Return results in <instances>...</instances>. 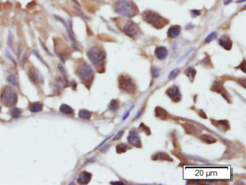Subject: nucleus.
<instances>
[{
    "label": "nucleus",
    "instance_id": "nucleus-32",
    "mask_svg": "<svg viewBox=\"0 0 246 185\" xmlns=\"http://www.w3.org/2000/svg\"><path fill=\"white\" fill-rule=\"evenodd\" d=\"M160 68L158 67H153L152 69V76L154 78H157L160 76Z\"/></svg>",
    "mask_w": 246,
    "mask_h": 185
},
{
    "label": "nucleus",
    "instance_id": "nucleus-19",
    "mask_svg": "<svg viewBox=\"0 0 246 185\" xmlns=\"http://www.w3.org/2000/svg\"><path fill=\"white\" fill-rule=\"evenodd\" d=\"M43 110V105L41 102H34L29 106V110L33 113H38Z\"/></svg>",
    "mask_w": 246,
    "mask_h": 185
},
{
    "label": "nucleus",
    "instance_id": "nucleus-44",
    "mask_svg": "<svg viewBox=\"0 0 246 185\" xmlns=\"http://www.w3.org/2000/svg\"><path fill=\"white\" fill-rule=\"evenodd\" d=\"M245 2V0H241V1H237V3H240V2Z\"/></svg>",
    "mask_w": 246,
    "mask_h": 185
},
{
    "label": "nucleus",
    "instance_id": "nucleus-27",
    "mask_svg": "<svg viewBox=\"0 0 246 185\" xmlns=\"http://www.w3.org/2000/svg\"><path fill=\"white\" fill-rule=\"evenodd\" d=\"M10 115L14 118H18L22 114V110L19 108H12L9 112Z\"/></svg>",
    "mask_w": 246,
    "mask_h": 185
},
{
    "label": "nucleus",
    "instance_id": "nucleus-10",
    "mask_svg": "<svg viewBox=\"0 0 246 185\" xmlns=\"http://www.w3.org/2000/svg\"><path fill=\"white\" fill-rule=\"evenodd\" d=\"M218 43H219L220 46H222V48L227 51H230L233 46V41L227 35H222L218 40Z\"/></svg>",
    "mask_w": 246,
    "mask_h": 185
},
{
    "label": "nucleus",
    "instance_id": "nucleus-16",
    "mask_svg": "<svg viewBox=\"0 0 246 185\" xmlns=\"http://www.w3.org/2000/svg\"><path fill=\"white\" fill-rule=\"evenodd\" d=\"M152 159L155 161H172L173 159L170 158V156H168L167 153H157L156 154L154 155V156L152 157Z\"/></svg>",
    "mask_w": 246,
    "mask_h": 185
},
{
    "label": "nucleus",
    "instance_id": "nucleus-39",
    "mask_svg": "<svg viewBox=\"0 0 246 185\" xmlns=\"http://www.w3.org/2000/svg\"><path fill=\"white\" fill-rule=\"evenodd\" d=\"M199 116H201V117H202L203 118H206V114L204 113L203 111H202L201 110H200V113H199Z\"/></svg>",
    "mask_w": 246,
    "mask_h": 185
},
{
    "label": "nucleus",
    "instance_id": "nucleus-31",
    "mask_svg": "<svg viewBox=\"0 0 246 185\" xmlns=\"http://www.w3.org/2000/svg\"><path fill=\"white\" fill-rule=\"evenodd\" d=\"M7 80H8V82L11 84L12 86L16 85V84H17L16 79H15V77L12 75V74H10V75L7 77Z\"/></svg>",
    "mask_w": 246,
    "mask_h": 185
},
{
    "label": "nucleus",
    "instance_id": "nucleus-17",
    "mask_svg": "<svg viewBox=\"0 0 246 185\" xmlns=\"http://www.w3.org/2000/svg\"><path fill=\"white\" fill-rule=\"evenodd\" d=\"M184 128L186 133H188V134H196V133H198L199 132V130H198V127L192 125V124H186L184 125Z\"/></svg>",
    "mask_w": 246,
    "mask_h": 185
},
{
    "label": "nucleus",
    "instance_id": "nucleus-23",
    "mask_svg": "<svg viewBox=\"0 0 246 185\" xmlns=\"http://www.w3.org/2000/svg\"><path fill=\"white\" fill-rule=\"evenodd\" d=\"M60 111L62 112V113L65 114V115H70L73 114V110H72V108L70 107V106L65 105V104H63V105H61Z\"/></svg>",
    "mask_w": 246,
    "mask_h": 185
},
{
    "label": "nucleus",
    "instance_id": "nucleus-42",
    "mask_svg": "<svg viewBox=\"0 0 246 185\" xmlns=\"http://www.w3.org/2000/svg\"><path fill=\"white\" fill-rule=\"evenodd\" d=\"M232 2H233V0H225V1H224V5H227L228 4L231 3Z\"/></svg>",
    "mask_w": 246,
    "mask_h": 185
},
{
    "label": "nucleus",
    "instance_id": "nucleus-2",
    "mask_svg": "<svg viewBox=\"0 0 246 185\" xmlns=\"http://www.w3.org/2000/svg\"><path fill=\"white\" fill-rule=\"evenodd\" d=\"M141 17L147 23L157 29H162L168 24V21L166 19L161 16L160 14L150 9L144 11L141 14Z\"/></svg>",
    "mask_w": 246,
    "mask_h": 185
},
{
    "label": "nucleus",
    "instance_id": "nucleus-45",
    "mask_svg": "<svg viewBox=\"0 0 246 185\" xmlns=\"http://www.w3.org/2000/svg\"><path fill=\"white\" fill-rule=\"evenodd\" d=\"M0 111H1V107H0Z\"/></svg>",
    "mask_w": 246,
    "mask_h": 185
},
{
    "label": "nucleus",
    "instance_id": "nucleus-33",
    "mask_svg": "<svg viewBox=\"0 0 246 185\" xmlns=\"http://www.w3.org/2000/svg\"><path fill=\"white\" fill-rule=\"evenodd\" d=\"M201 14V12L199 10H197V9H192L191 11V17H197L198 16H199Z\"/></svg>",
    "mask_w": 246,
    "mask_h": 185
},
{
    "label": "nucleus",
    "instance_id": "nucleus-41",
    "mask_svg": "<svg viewBox=\"0 0 246 185\" xmlns=\"http://www.w3.org/2000/svg\"><path fill=\"white\" fill-rule=\"evenodd\" d=\"M129 114H130V111H128L127 113L125 114L124 116L123 117V120H125L127 119V117L129 116Z\"/></svg>",
    "mask_w": 246,
    "mask_h": 185
},
{
    "label": "nucleus",
    "instance_id": "nucleus-37",
    "mask_svg": "<svg viewBox=\"0 0 246 185\" xmlns=\"http://www.w3.org/2000/svg\"><path fill=\"white\" fill-rule=\"evenodd\" d=\"M192 50H193V49L191 48V49H190V50H189V51H187V53H186V54H185V55H184V56H183V57H182V58H180V60H179V61H178V62H179V63H180V62H181V61H184V59H185V58H186V57H187V56H188V55H189V54H191V51H192Z\"/></svg>",
    "mask_w": 246,
    "mask_h": 185
},
{
    "label": "nucleus",
    "instance_id": "nucleus-36",
    "mask_svg": "<svg viewBox=\"0 0 246 185\" xmlns=\"http://www.w3.org/2000/svg\"><path fill=\"white\" fill-rule=\"evenodd\" d=\"M237 68H241V69L243 71V72H245V61L243 60V61L241 63V65L239 66H237Z\"/></svg>",
    "mask_w": 246,
    "mask_h": 185
},
{
    "label": "nucleus",
    "instance_id": "nucleus-21",
    "mask_svg": "<svg viewBox=\"0 0 246 185\" xmlns=\"http://www.w3.org/2000/svg\"><path fill=\"white\" fill-rule=\"evenodd\" d=\"M185 74L187 76V77H188L191 82H193L196 74V71L193 67H188L185 71Z\"/></svg>",
    "mask_w": 246,
    "mask_h": 185
},
{
    "label": "nucleus",
    "instance_id": "nucleus-7",
    "mask_svg": "<svg viewBox=\"0 0 246 185\" xmlns=\"http://www.w3.org/2000/svg\"><path fill=\"white\" fill-rule=\"evenodd\" d=\"M123 32L131 38H136L141 35L140 27L133 21H128L123 26Z\"/></svg>",
    "mask_w": 246,
    "mask_h": 185
},
{
    "label": "nucleus",
    "instance_id": "nucleus-20",
    "mask_svg": "<svg viewBox=\"0 0 246 185\" xmlns=\"http://www.w3.org/2000/svg\"><path fill=\"white\" fill-rule=\"evenodd\" d=\"M211 89L215 92L222 93V91H223V84L219 81H215L212 84Z\"/></svg>",
    "mask_w": 246,
    "mask_h": 185
},
{
    "label": "nucleus",
    "instance_id": "nucleus-29",
    "mask_svg": "<svg viewBox=\"0 0 246 185\" xmlns=\"http://www.w3.org/2000/svg\"><path fill=\"white\" fill-rule=\"evenodd\" d=\"M217 38V33L216 32H212L210 33L209 35H208V36L205 38V42L206 43H210L212 41H213L215 40V39Z\"/></svg>",
    "mask_w": 246,
    "mask_h": 185
},
{
    "label": "nucleus",
    "instance_id": "nucleus-15",
    "mask_svg": "<svg viewBox=\"0 0 246 185\" xmlns=\"http://www.w3.org/2000/svg\"><path fill=\"white\" fill-rule=\"evenodd\" d=\"M29 77H30L32 82H35V83H38V82H41V75L36 69H30V73H29Z\"/></svg>",
    "mask_w": 246,
    "mask_h": 185
},
{
    "label": "nucleus",
    "instance_id": "nucleus-40",
    "mask_svg": "<svg viewBox=\"0 0 246 185\" xmlns=\"http://www.w3.org/2000/svg\"><path fill=\"white\" fill-rule=\"evenodd\" d=\"M112 137H113V135H110V136H109V137H108V138H106L105 140H104V141H103V142H102L101 143H100V144L99 145H98V146L97 148H98V147H100V146H101V145H103V143H105V142H106V141H108V139H109V138H112Z\"/></svg>",
    "mask_w": 246,
    "mask_h": 185
},
{
    "label": "nucleus",
    "instance_id": "nucleus-25",
    "mask_svg": "<svg viewBox=\"0 0 246 185\" xmlns=\"http://www.w3.org/2000/svg\"><path fill=\"white\" fill-rule=\"evenodd\" d=\"M79 117L84 120H88L91 117V113L86 110H81L79 112Z\"/></svg>",
    "mask_w": 246,
    "mask_h": 185
},
{
    "label": "nucleus",
    "instance_id": "nucleus-22",
    "mask_svg": "<svg viewBox=\"0 0 246 185\" xmlns=\"http://www.w3.org/2000/svg\"><path fill=\"white\" fill-rule=\"evenodd\" d=\"M200 138L202 141H204V142L206 143H208V144H212V143L216 142V139L215 138H214L213 136H212V135H210L203 134L201 135Z\"/></svg>",
    "mask_w": 246,
    "mask_h": 185
},
{
    "label": "nucleus",
    "instance_id": "nucleus-11",
    "mask_svg": "<svg viewBox=\"0 0 246 185\" xmlns=\"http://www.w3.org/2000/svg\"><path fill=\"white\" fill-rule=\"evenodd\" d=\"M155 56L157 57L159 60H165L167 58L168 54V49L165 48V46H158L155 48Z\"/></svg>",
    "mask_w": 246,
    "mask_h": 185
},
{
    "label": "nucleus",
    "instance_id": "nucleus-8",
    "mask_svg": "<svg viewBox=\"0 0 246 185\" xmlns=\"http://www.w3.org/2000/svg\"><path fill=\"white\" fill-rule=\"evenodd\" d=\"M127 140L130 145L137 148L141 147V142L138 131H134V130L130 131L129 134L128 135Z\"/></svg>",
    "mask_w": 246,
    "mask_h": 185
},
{
    "label": "nucleus",
    "instance_id": "nucleus-13",
    "mask_svg": "<svg viewBox=\"0 0 246 185\" xmlns=\"http://www.w3.org/2000/svg\"><path fill=\"white\" fill-rule=\"evenodd\" d=\"M92 178V174L87 172H83L80 174L78 179L77 182L79 184H87L90 182Z\"/></svg>",
    "mask_w": 246,
    "mask_h": 185
},
{
    "label": "nucleus",
    "instance_id": "nucleus-43",
    "mask_svg": "<svg viewBox=\"0 0 246 185\" xmlns=\"http://www.w3.org/2000/svg\"><path fill=\"white\" fill-rule=\"evenodd\" d=\"M111 184H123V183L122 182H111Z\"/></svg>",
    "mask_w": 246,
    "mask_h": 185
},
{
    "label": "nucleus",
    "instance_id": "nucleus-5",
    "mask_svg": "<svg viewBox=\"0 0 246 185\" xmlns=\"http://www.w3.org/2000/svg\"><path fill=\"white\" fill-rule=\"evenodd\" d=\"M0 100L5 106L12 107L16 105L17 102V93L11 87L6 86L2 91Z\"/></svg>",
    "mask_w": 246,
    "mask_h": 185
},
{
    "label": "nucleus",
    "instance_id": "nucleus-6",
    "mask_svg": "<svg viewBox=\"0 0 246 185\" xmlns=\"http://www.w3.org/2000/svg\"><path fill=\"white\" fill-rule=\"evenodd\" d=\"M119 86L121 90L129 94H134L137 90V86L132 79L127 75H121L119 76Z\"/></svg>",
    "mask_w": 246,
    "mask_h": 185
},
{
    "label": "nucleus",
    "instance_id": "nucleus-38",
    "mask_svg": "<svg viewBox=\"0 0 246 185\" xmlns=\"http://www.w3.org/2000/svg\"><path fill=\"white\" fill-rule=\"evenodd\" d=\"M142 111H143V109H141L140 110H139L138 113H137V115H136L134 119H138V118L141 116V114H142Z\"/></svg>",
    "mask_w": 246,
    "mask_h": 185
},
{
    "label": "nucleus",
    "instance_id": "nucleus-24",
    "mask_svg": "<svg viewBox=\"0 0 246 185\" xmlns=\"http://www.w3.org/2000/svg\"><path fill=\"white\" fill-rule=\"evenodd\" d=\"M108 109L112 112H116L119 109V102L117 99H113L110 102V105L108 106Z\"/></svg>",
    "mask_w": 246,
    "mask_h": 185
},
{
    "label": "nucleus",
    "instance_id": "nucleus-26",
    "mask_svg": "<svg viewBox=\"0 0 246 185\" xmlns=\"http://www.w3.org/2000/svg\"><path fill=\"white\" fill-rule=\"evenodd\" d=\"M129 149V146L126 143H120L116 145V152L118 153H124Z\"/></svg>",
    "mask_w": 246,
    "mask_h": 185
},
{
    "label": "nucleus",
    "instance_id": "nucleus-30",
    "mask_svg": "<svg viewBox=\"0 0 246 185\" xmlns=\"http://www.w3.org/2000/svg\"><path fill=\"white\" fill-rule=\"evenodd\" d=\"M139 127L141 129V131L143 132H144L145 133H146L147 135H150L151 134V132H150V130L147 126L144 125V123H141L140 125H139Z\"/></svg>",
    "mask_w": 246,
    "mask_h": 185
},
{
    "label": "nucleus",
    "instance_id": "nucleus-35",
    "mask_svg": "<svg viewBox=\"0 0 246 185\" xmlns=\"http://www.w3.org/2000/svg\"><path fill=\"white\" fill-rule=\"evenodd\" d=\"M201 63H202V64L204 65V66H208V64H210L209 58V57H207V56L205 57V58L203 59V61H202Z\"/></svg>",
    "mask_w": 246,
    "mask_h": 185
},
{
    "label": "nucleus",
    "instance_id": "nucleus-9",
    "mask_svg": "<svg viewBox=\"0 0 246 185\" xmlns=\"http://www.w3.org/2000/svg\"><path fill=\"white\" fill-rule=\"evenodd\" d=\"M166 94L173 102H178L181 99V94L180 93L178 87L176 86H173L168 89Z\"/></svg>",
    "mask_w": 246,
    "mask_h": 185
},
{
    "label": "nucleus",
    "instance_id": "nucleus-18",
    "mask_svg": "<svg viewBox=\"0 0 246 185\" xmlns=\"http://www.w3.org/2000/svg\"><path fill=\"white\" fill-rule=\"evenodd\" d=\"M155 115H156V117H160V119L164 120L167 117H168V113L165 111V110L162 109V107H157L156 108H155Z\"/></svg>",
    "mask_w": 246,
    "mask_h": 185
},
{
    "label": "nucleus",
    "instance_id": "nucleus-14",
    "mask_svg": "<svg viewBox=\"0 0 246 185\" xmlns=\"http://www.w3.org/2000/svg\"><path fill=\"white\" fill-rule=\"evenodd\" d=\"M212 123L222 131L225 132L230 129V124L227 120H212Z\"/></svg>",
    "mask_w": 246,
    "mask_h": 185
},
{
    "label": "nucleus",
    "instance_id": "nucleus-28",
    "mask_svg": "<svg viewBox=\"0 0 246 185\" xmlns=\"http://www.w3.org/2000/svg\"><path fill=\"white\" fill-rule=\"evenodd\" d=\"M179 74H180V70H179L178 68H175V69L171 71V72H170V74H169V75H168L169 79H170V80L175 79H176L177 76L179 75Z\"/></svg>",
    "mask_w": 246,
    "mask_h": 185
},
{
    "label": "nucleus",
    "instance_id": "nucleus-3",
    "mask_svg": "<svg viewBox=\"0 0 246 185\" xmlns=\"http://www.w3.org/2000/svg\"><path fill=\"white\" fill-rule=\"evenodd\" d=\"M87 56L95 67L103 69L106 58L105 51L98 46H92L87 51Z\"/></svg>",
    "mask_w": 246,
    "mask_h": 185
},
{
    "label": "nucleus",
    "instance_id": "nucleus-4",
    "mask_svg": "<svg viewBox=\"0 0 246 185\" xmlns=\"http://www.w3.org/2000/svg\"><path fill=\"white\" fill-rule=\"evenodd\" d=\"M77 74L82 82L87 86L91 84L94 78V70L92 66L87 63H83L79 66L77 68Z\"/></svg>",
    "mask_w": 246,
    "mask_h": 185
},
{
    "label": "nucleus",
    "instance_id": "nucleus-1",
    "mask_svg": "<svg viewBox=\"0 0 246 185\" xmlns=\"http://www.w3.org/2000/svg\"><path fill=\"white\" fill-rule=\"evenodd\" d=\"M113 9L116 13L127 18H132L138 14L137 6L130 0H118L114 3Z\"/></svg>",
    "mask_w": 246,
    "mask_h": 185
},
{
    "label": "nucleus",
    "instance_id": "nucleus-12",
    "mask_svg": "<svg viewBox=\"0 0 246 185\" xmlns=\"http://www.w3.org/2000/svg\"><path fill=\"white\" fill-rule=\"evenodd\" d=\"M180 30L181 28L179 25H172L170 27L168 31V38L171 39L176 38L177 37L179 36L180 33Z\"/></svg>",
    "mask_w": 246,
    "mask_h": 185
},
{
    "label": "nucleus",
    "instance_id": "nucleus-34",
    "mask_svg": "<svg viewBox=\"0 0 246 185\" xmlns=\"http://www.w3.org/2000/svg\"><path fill=\"white\" fill-rule=\"evenodd\" d=\"M123 132H124L123 131H120L119 133H117L116 135V136L113 138V141H117V140L121 138L122 137V135H123Z\"/></svg>",
    "mask_w": 246,
    "mask_h": 185
}]
</instances>
